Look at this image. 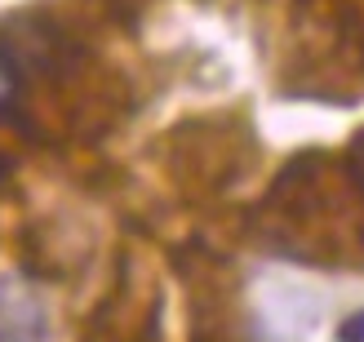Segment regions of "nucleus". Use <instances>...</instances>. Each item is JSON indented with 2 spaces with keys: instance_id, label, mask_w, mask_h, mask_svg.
<instances>
[{
  "instance_id": "obj_1",
  "label": "nucleus",
  "mask_w": 364,
  "mask_h": 342,
  "mask_svg": "<svg viewBox=\"0 0 364 342\" xmlns=\"http://www.w3.org/2000/svg\"><path fill=\"white\" fill-rule=\"evenodd\" d=\"M151 325H156V302H134L129 284H120L98 302L94 320L85 325V342H147Z\"/></svg>"
},
{
  "instance_id": "obj_2",
  "label": "nucleus",
  "mask_w": 364,
  "mask_h": 342,
  "mask_svg": "<svg viewBox=\"0 0 364 342\" xmlns=\"http://www.w3.org/2000/svg\"><path fill=\"white\" fill-rule=\"evenodd\" d=\"M49 311L41 294L18 276H0V342H45Z\"/></svg>"
},
{
  "instance_id": "obj_3",
  "label": "nucleus",
  "mask_w": 364,
  "mask_h": 342,
  "mask_svg": "<svg viewBox=\"0 0 364 342\" xmlns=\"http://www.w3.org/2000/svg\"><path fill=\"white\" fill-rule=\"evenodd\" d=\"M18 89H23V71H18L14 58L0 49V116H9L18 107Z\"/></svg>"
},
{
  "instance_id": "obj_4",
  "label": "nucleus",
  "mask_w": 364,
  "mask_h": 342,
  "mask_svg": "<svg viewBox=\"0 0 364 342\" xmlns=\"http://www.w3.org/2000/svg\"><path fill=\"white\" fill-rule=\"evenodd\" d=\"M342 342H364V311L351 316L347 325H342Z\"/></svg>"
}]
</instances>
